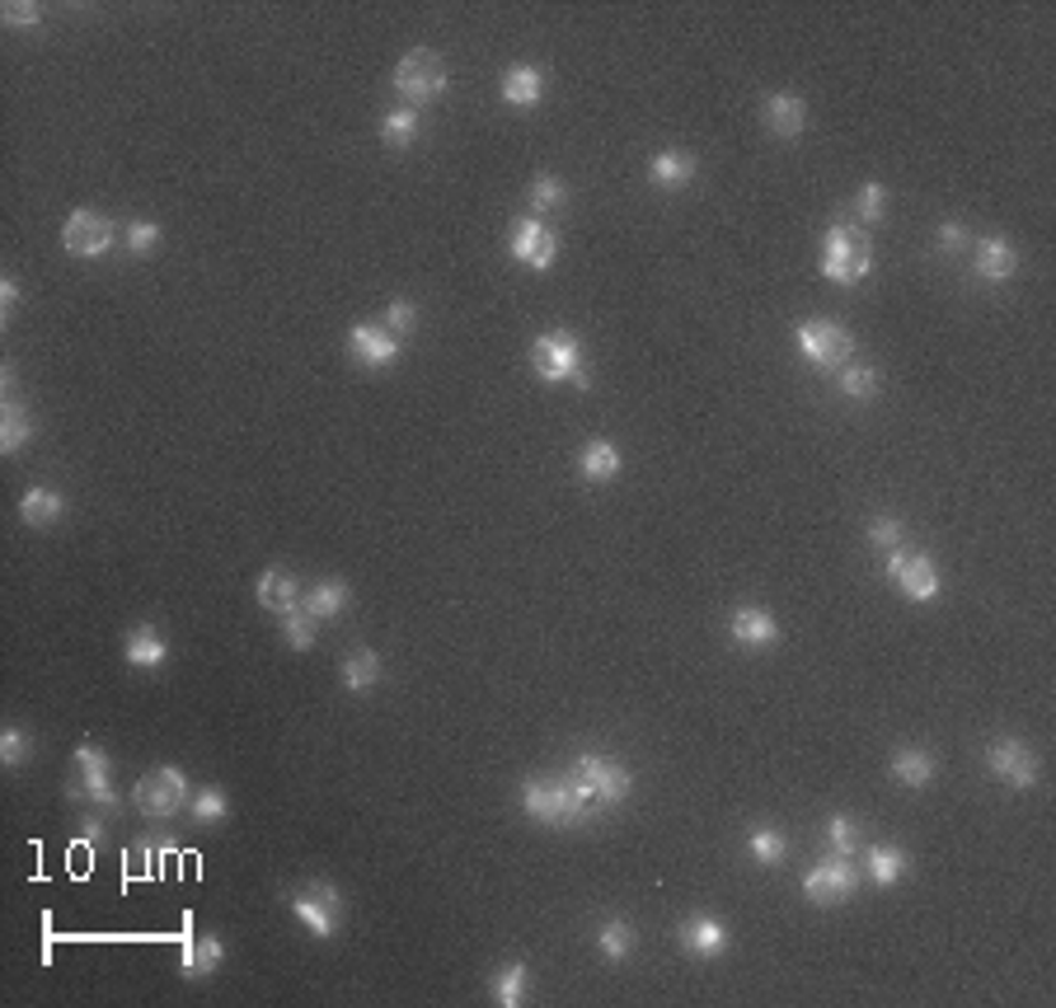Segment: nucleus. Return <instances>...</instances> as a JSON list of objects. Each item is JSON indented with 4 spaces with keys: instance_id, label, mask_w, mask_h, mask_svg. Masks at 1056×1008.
Masks as SVG:
<instances>
[{
    "instance_id": "obj_6",
    "label": "nucleus",
    "mask_w": 1056,
    "mask_h": 1008,
    "mask_svg": "<svg viewBox=\"0 0 1056 1008\" xmlns=\"http://www.w3.org/2000/svg\"><path fill=\"white\" fill-rule=\"evenodd\" d=\"M799 352H803L808 366L841 371L850 357H855V333L836 320H803L799 324Z\"/></svg>"
},
{
    "instance_id": "obj_21",
    "label": "nucleus",
    "mask_w": 1056,
    "mask_h": 1008,
    "mask_svg": "<svg viewBox=\"0 0 1056 1008\" xmlns=\"http://www.w3.org/2000/svg\"><path fill=\"white\" fill-rule=\"evenodd\" d=\"M691 179H695V156H685V151H658L648 160V183H653V189L676 193Z\"/></svg>"
},
{
    "instance_id": "obj_8",
    "label": "nucleus",
    "mask_w": 1056,
    "mask_h": 1008,
    "mask_svg": "<svg viewBox=\"0 0 1056 1008\" xmlns=\"http://www.w3.org/2000/svg\"><path fill=\"white\" fill-rule=\"evenodd\" d=\"M291 910H296V920H301L314 939H333L343 924V896L333 882H306L301 891H291L287 896Z\"/></svg>"
},
{
    "instance_id": "obj_23",
    "label": "nucleus",
    "mask_w": 1056,
    "mask_h": 1008,
    "mask_svg": "<svg viewBox=\"0 0 1056 1008\" xmlns=\"http://www.w3.org/2000/svg\"><path fill=\"white\" fill-rule=\"evenodd\" d=\"M545 99V71L541 66H512L503 76V104L508 108H535Z\"/></svg>"
},
{
    "instance_id": "obj_44",
    "label": "nucleus",
    "mask_w": 1056,
    "mask_h": 1008,
    "mask_svg": "<svg viewBox=\"0 0 1056 1008\" xmlns=\"http://www.w3.org/2000/svg\"><path fill=\"white\" fill-rule=\"evenodd\" d=\"M385 329L395 333V339H404L414 324H418V305L414 301H391V310H385V320H381Z\"/></svg>"
},
{
    "instance_id": "obj_17",
    "label": "nucleus",
    "mask_w": 1056,
    "mask_h": 1008,
    "mask_svg": "<svg viewBox=\"0 0 1056 1008\" xmlns=\"http://www.w3.org/2000/svg\"><path fill=\"white\" fill-rule=\"evenodd\" d=\"M761 118H766V127H770V132L780 137V141H799V137H803V122H808V108H803L799 95H766Z\"/></svg>"
},
{
    "instance_id": "obj_14",
    "label": "nucleus",
    "mask_w": 1056,
    "mask_h": 1008,
    "mask_svg": "<svg viewBox=\"0 0 1056 1008\" xmlns=\"http://www.w3.org/2000/svg\"><path fill=\"white\" fill-rule=\"evenodd\" d=\"M348 347H352V357H358L362 366L385 371V366H395V362H399V347H404V343H399L385 324H352Z\"/></svg>"
},
{
    "instance_id": "obj_1",
    "label": "nucleus",
    "mask_w": 1056,
    "mask_h": 1008,
    "mask_svg": "<svg viewBox=\"0 0 1056 1008\" xmlns=\"http://www.w3.org/2000/svg\"><path fill=\"white\" fill-rule=\"evenodd\" d=\"M874 272V239L860 221H831V230L822 239V277L841 287H855Z\"/></svg>"
},
{
    "instance_id": "obj_2",
    "label": "nucleus",
    "mask_w": 1056,
    "mask_h": 1008,
    "mask_svg": "<svg viewBox=\"0 0 1056 1008\" xmlns=\"http://www.w3.org/2000/svg\"><path fill=\"white\" fill-rule=\"evenodd\" d=\"M522 807H526L531 821H541V826H583V821L597 812L578 793L573 779H526L522 783Z\"/></svg>"
},
{
    "instance_id": "obj_4",
    "label": "nucleus",
    "mask_w": 1056,
    "mask_h": 1008,
    "mask_svg": "<svg viewBox=\"0 0 1056 1008\" xmlns=\"http://www.w3.org/2000/svg\"><path fill=\"white\" fill-rule=\"evenodd\" d=\"M132 802H137L141 816H156V821L179 816L193 802V783H189V774H183L179 764H160V770H146L137 779Z\"/></svg>"
},
{
    "instance_id": "obj_46",
    "label": "nucleus",
    "mask_w": 1056,
    "mask_h": 1008,
    "mask_svg": "<svg viewBox=\"0 0 1056 1008\" xmlns=\"http://www.w3.org/2000/svg\"><path fill=\"white\" fill-rule=\"evenodd\" d=\"M935 239H939V249H943V254H958L962 245H968V230H962L958 221H943V226H939V235H935Z\"/></svg>"
},
{
    "instance_id": "obj_32",
    "label": "nucleus",
    "mask_w": 1056,
    "mask_h": 1008,
    "mask_svg": "<svg viewBox=\"0 0 1056 1008\" xmlns=\"http://www.w3.org/2000/svg\"><path fill=\"white\" fill-rule=\"evenodd\" d=\"M423 132V122H418V108H391V114L381 118V141L385 146H395V151H404V146H414Z\"/></svg>"
},
{
    "instance_id": "obj_15",
    "label": "nucleus",
    "mask_w": 1056,
    "mask_h": 1008,
    "mask_svg": "<svg viewBox=\"0 0 1056 1008\" xmlns=\"http://www.w3.org/2000/svg\"><path fill=\"white\" fill-rule=\"evenodd\" d=\"M301 582L287 572V568H268V572H258V582H254V601L264 605L268 614H291V610H301Z\"/></svg>"
},
{
    "instance_id": "obj_47",
    "label": "nucleus",
    "mask_w": 1056,
    "mask_h": 1008,
    "mask_svg": "<svg viewBox=\"0 0 1056 1008\" xmlns=\"http://www.w3.org/2000/svg\"><path fill=\"white\" fill-rule=\"evenodd\" d=\"M14 305H20V282L0 277V320H14Z\"/></svg>"
},
{
    "instance_id": "obj_31",
    "label": "nucleus",
    "mask_w": 1056,
    "mask_h": 1008,
    "mask_svg": "<svg viewBox=\"0 0 1056 1008\" xmlns=\"http://www.w3.org/2000/svg\"><path fill=\"white\" fill-rule=\"evenodd\" d=\"M893 779L902 789H925L935 779V755L930 751H897L893 755Z\"/></svg>"
},
{
    "instance_id": "obj_5",
    "label": "nucleus",
    "mask_w": 1056,
    "mask_h": 1008,
    "mask_svg": "<svg viewBox=\"0 0 1056 1008\" xmlns=\"http://www.w3.org/2000/svg\"><path fill=\"white\" fill-rule=\"evenodd\" d=\"M395 89H399V99L409 108H423V104L441 99V89H447V62H441L433 47L404 52L399 66H395Z\"/></svg>"
},
{
    "instance_id": "obj_37",
    "label": "nucleus",
    "mask_w": 1056,
    "mask_h": 1008,
    "mask_svg": "<svg viewBox=\"0 0 1056 1008\" xmlns=\"http://www.w3.org/2000/svg\"><path fill=\"white\" fill-rule=\"evenodd\" d=\"M564 202H568L564 179H554V174L531 179V212H554V207H564Z\"/></svg>"
},
{
    "instance_id": "obj_26",
    "label": "nucleus",
    "mask_w": 1056,
    "mask_h": 1008,
    "mask_svg": "<svg viewBox=\"0 0 1056 1008\" xmlns=\"http://www.w3.org/2000/svg\"><path fill=\"white\" fill-rule=\"evenodd\" d=\"M221 962H226V943H221V933H202V939L189 943V952H183V980L212 976Z\"/></svg>"
},
{
    "instance_id": "obj_45",
    "label": "nucleus",
    "mask_w": 1056,
    "mask_h": 1008,
    "mask_svg": "<svg viewBox=\"0 0 1056 1008\" xmlns=\"http://www.w3.org/2000/svg\"><path fill=\"white\" fill-rule=\"evenodd\" d=\"M0 20H6L10 29H33V24H43V10H39V6H24V0H10V6L0 10Z\"/></svg>"
},
{
    "instance_id": "obj_34",
    "label": "nucleus",
    "mask_w": 1056,
    "mask_h": 1008,
    "mask_svg": "<svg viewBox=\"0 0 1056 1008\" xmlns=\"http://www.w3.org/2000/svg\"><path fill=\"white\" fill-rule=\"evenodd\" d=\"M597 947H601L606 962H625L629 952H634V929H629L625 920H606L597 929Z\"/></svg>"
},
{
    "instance_id": "obj_18",
    "label": "nucleus",
    "mask_w": 1056,
    "mask_h": 1008,
    "mask_svg": "<svg viewBox=\"0 0 1056 1008\" xmlns=\"http://www.w3.org/2000/svg\"><path fill=\"white\" fill-rule=\"evenodd\" d=\"M728 633L743 647H766L780 639V624H775V614L761 610V605H743V610H733L728 614Z\"/></svg>"
},
{
    "instance_id": "obj_29",
    "label": "nucleus",
    "mask_w": 1056,
    "mask_h": 1008,
    "mask_svg": "<svg viewBox=\"0 0 1056 1008\" xmlns=\"http://www.w3.org/2000/svg\"><path fill=\"white\" fill-rule=\"evenodd\" d=\"M526 995H531V966L526 962H508V966L493 971V999L503 1008L526 1004Z\"/></svg>"
},
{
    "instance_id": "obj_24",
    "label": "nucleus",
    "mask_w": 1056,
    "mask_h": 1008,
    "mask_svg": "<svg viewBox=\"0 0 1056 1008\" xmlns=\"http://www.w3.org/2000/svg\"><path fill=\"white\" fill-rule=\"evenodd\" d=\"M33 441V418L20 399H6L0 404V451L6 455H20L24 446Z\"/></svg>"
},
{
    "instance_id": "obj_42",
    "label": "nucleus",
    "mask_w": 1056,
    "mask_h": 1008,
    "mask_svg": "<svg viewBox=\"0 0 1056 1008\" xmlns=\"http://www.w3.org/2000/svg\"><path fill=\"white\" fill-rule=\"evenodd\" d=\"M855 212H860V221H868V226L883 221V212H887V189H883V183H874V179L864 183V189L855 193Z\"/></svg>"
},
{
    "instance_id": "obj_16",
    "label": "nucleus",
    "mask_w": 1056,
    "mask_h": 1008,
    "mask_svg": "<svg viewBox=\"0 0 1056 1008\" xmlns=\"http://www.w3.org/2000/svg\"><path fill=\"white\" fill-rule=\"evenodd\" d=\"M681 947L695 952V957H718L728 947V924L718 914H691L681 924Z\"/></svg>"
},
{
    "instance_id": "obj_38",
    "label": "nucleus",
    "mask_w": 1056,
    "mask_h": 1008,
    "mask_svg": "<svg viewBox=\"0 0 1056 1008\" xmlns=\"http://www.w3.org/2000/svg\"><path fill=\"white\" fill-rule=\"evenodd\" d=\"M277 624H282V639H287L291 652H310V647H314V624H320V620H310L306 610H291V614H282Z\"/></svg>"
},
{
    "instance_id": "obj_10",
    "label": "nucleus",
    "mask_w": 1056,
    "mask_h": 1008,
    "mask_svg": "<svg viewBox=\"0 0 1056 1008\" xmlns=\"http://www.w3.org/2000/svg\"><path fill=\"white\" fill-rule=\"evenodd\" d=\"M114 245H118V226L108 216H99V212L76 207L62 221V249L71 258H104Z\"/></svg>"
},
{
    "instance_id": "obj_41",
    "label": "nucleus",
    "mask_w": 1056,
    "mask_h": 1008,
    "mask_svg": "<svg viewBox=\"0 0 1056 1008\" xmlns=\"http://www.w3.org/2000/svg\"><path fill=\"white\" fill-rule=\"evenodd\" d=\"M868 545H874V549H897V545H906V526L897 516H874V521H868Z\"/></svg>"
},
{
    "instance_id": "obj_40",
    "label": "nucleus",
    "mask_w": 1056,
    "mask_h": 1008,
    "mask_svg": "<svg viewBox=\"0 0 1056 1008\" xmlns=\"http://www.w3.org/2000/svg\"><path fill=\"white\" fill-rule=\"evenodd\" d=\"M160 239H164V230L156 226V221H132V226H127V235H122V245H127V254L146 258V254L160 249Z\"/></svg>"
},
{
    "instance_id": "obj_9",
    "label": "nucleus",
    "mask_w": 1056,
    "mask_h": 1008,
    "mask_svg": "<svg viewBox=\"0 0 1056 1008\" xmlns=\"http://www.w3.org/2000/svg\"><path fill=\"white\" fill-rule=\"evenodd\" d=\"M531 366H535V376L550 380V385L573 380L583 371V343L573 339L568 329H550L531 343Z\"/></svg>"
},
{
    "instance_id": "obj_36",
    "label": "nucleus",
    "mask_w": 1056,
    "mask_h": 1008,
    "mask_svg": "<svg viewBox=\"0 0 1056 1008\" xmlns=\"http://www.w3.org/2000/svg\"><path fill=\"white\" fill-rule=\"evenodd\" d=\"M747 854L756 858V864L775 868V864H785V858H789V839H785L780 830H751V839H747Z\"/></svg>"
},
{
    "instance_id": "obj_25",
    "label": "nucleus",
    "mask_w": 1056,
    "mask_h": 1008,
    "mask_svg": "<svg viewBox=\"0 0 1056 1008\" xmlns=\"http://www.w3.org/2000/svg\"><path fill=\"white\" fill-rule=\"evenodd\" d=\"M381 676H385V662H381V652H372V647H358L352 657H343V671H339L343 689H352V695L381 685Z\"/></svg>"
},
{
    "instance_id": "obj_35",
    "label": "nucleus",
    "mask_w": 1056,
    "mask_h": 1008,
    "mask_svg": "<svg viewBox=\"0 0 1056 1008\" xmlns=\"http://www.w3.org/2000/svg\"><path fill=\"white\" fill-rule=\"evenodd\" d=\"M841 395L855 399V404H868V399L878 395V371H874V366L845 362V366H841Z\"/></svg>"
},
{
    "instance_id": "obj_7",
    "label": "nucleus",
    "mask_w": 1056,
    "mask_h": 1008,
    "mask_svg": "<svg viewBox=\"0 0 1056 1008\" xmlns=\"http://www.w3.org/2000/svg\"><path fill=\"white\" fill-rule=\"evenodd\" d=\"M887 577L897 582V591L906 596V601H935V596L943 591V577L935 568V558L930 554H911L906 545L897 549H887Z\"/></svg>"
},
{
    "instance_id": "obj_39",
    "label": "nucleus",
    "mask_w": 1056,
    "mask_h": 1008,
    "mask_svg": "<svg viewBox=\"0 0 1056 1008\" xmlns=\"http://www.w3.org/2000/svg\"><path fill=\"white\" fill-rule=\"evenodd\" d=\"M826 845L836 858H850V854H860V826L850 816H831L826 821Z\"/></svg>"
},
{
    "instance_id": "obj_20",
    "label": "nucleus",
    "mask_w": 1056,
    "mask_h": 1008,
    "mask_svg": "<svg viewBox=\"0 0 1056 1008\" xmlns=\"http://www.w3.org/2000/svg\"><path fill=\"white\" fill-rule=\"evenodd\" d=\"M348 601H352L348 582H339V577H324V582H314V587L301 596V610L310 614V620H339V614L348 610Z\"/></svg>"
},
{
    "instance_id": "obj_19",
    "label": "nucleus",
    "mask_w": 1056,
    "mask_h": 1008,
    "mask_svg": "<svg viewBox=\"0 0 1056 1008\" xmlns=\"http://www.w3.org/2000/svg\"><path fill=\"white\" fill-rule=\"evenodd\" d=\"M1014 268H1018V254L1005 235L977 239V277L981 282H1005V277H1014Z\"/></svg>"
},
{
    "instance_id": "obj_43",
    "label": "nucleus",
    "mask_w": 1056,
    "mask_h": 1008,
    "mask_svg": "<svg viewBox=\"0 0 1056 1008\" xmlns=\"http://www.w3.org/2000/svg\"><path fill=\"white\" fill-rule=\"evenodd\" d=\"M29 732H20V727H6L0 732V760H6V770H20V764L29 760Z\"/></svg>"
},
{
    "instance_id": "obj_27",
    "label": "nucleus",
    "mask_w": 1056,
    "mask_h": 1008,
    "mask_svg": "<svg viewBox=\"0 0 1056 1008\" xmlns=\"http://www.w3.org/2000/svg\"><path fill=\"white\" fill-rule=\"evenodd\" d=\"M66 512V497L57 493V489H29L24 497H20V521L24 526H33V530H43V526H52Z\"/></svg>"
},
{
    "instance_id": "obj_30",
    "label": "nucleus",
    "mask_w": 1056,
    "mask_h": 1008,
    "mask_svg": "<svg viewBox=\"0 0 1056 1008\" xmlns=\"http://www.w3.org/2000/svg\"><path fill=\"white\" fill-rule=\"evenodd\" d=\"M864 864H868L874 887H897L902 872H906V854L893 849V845H868V849H864Z\"/></svg>"
},
{
    "instance_id": "obj_12",
    "label": "nucleus",
    "mask_w": 1056,
    "mask_h": 1008,
    "mask_svg": "<svg viewBox=\"0 0 1056 1008\" xmlns=\"http://www.w3.org/2000/svg\"><path fill=\"white\" fill-rule=\"evenodd\" d=\"M508 254L516 264L545 272V268H554V258H559V235H554V226H545L541 216H522L508 235Z\"/></svg>"
},
{
    "instance_id": "obj_3",
    "label": "nucleus",
    "mask_w": 1056,
    "mask_h": 1008,
    "mask_svg": "<svg viewBox=\"0 0 1056 1008\" xmlns=\"http://www.w3.org/2000/svg\"><path fill=\"white\" fill-rule=\"evenodd\" d=\"M568 779L578 783V793H583L597 812L620 807V802L629 797V789H634V774H629L620 760H610V755H591V751L573 760Z\"/></svg>"
},
{
    "instance_id": "obj_33",
    "label": "nucleus",
    "mask_w": 1056,
    "mask_h": 1008,
    "mask_svg": "<svg viewBox=\"0 0 1056 1008\" xmlns=\"http://www.w3.org/2000/svg\"><path fill=\"white\" fill-rule=\"evenodd\" d=\"M189 812H193L198 826H221V821L231 816V802H226V793H221L216 783H207V789H198V793H193Z\"/></svg>"
},
{
    "instance_id": "obj_28",
    "label": "nucleus",
    "mask_w": 1056,
    "mask_h": 1008,
    "mask_svg": "<svg viewBox=\"0 0 1056 1008\" xmlns=\"http://www.w3.org/2000/svg\"><path fill=\"white\" fill-rule=\"evenodd\" d=\"M578 474L587 483H610L620 474V451L610 441H587L583 455H578Z\"/></svg>"
},
{
    "instance_id": "obj_22",
    "label": "nucleus",
    "mask_w": 1056,
    "mask_h": 1008,
    "mask_svg": "<svg viewBox=\"0 0 1056 1008\" xmlns=\"http://www.w3.org/2000/svg\"><path fill=\"white\" fill-rule=\"evenodd\" d=\"M122 657H127V666H137V671H160L164 657H170V647H164V639L151 624H137L132 633H127V643H122Z\"/></svg>"
},
{
    "instance_id": "obj_48",
    "label": "nucleus",
    "mask_w": 1056,
    "mask_h": 1008,
    "mask_svg": "<svg viewBox=\"0 0 1056 1008\" xmlns=\"http://www.w3.org/2000/svg\"><path fill=\"white\" fill-rule=\"evenodd\" d=\"M76 839H85V845H99V839H104V821H95V816H81V830H76Z\"/></svg>"
},
{
    "instance_id": "obj_13",
    "label": "nucleus",
    "mask_w": 1056,
    "mask_h": 1008,
    "mask_svg": "<svg viewBox=\"0 0 1056 1008\" xmlns=\"http://www.w3.org/2000/svg\"><path fill=\"white\" fill-rule=\"evenodd\" d=\"M986 770L1000 783H1010V789H1033V783H1037V755H1033L1028 741L1000 737V741H991V751H986Z\"/></svg>"
},
{
    "instance_id": "obj_11",
    "label": "nucleus",
    "mask_w": 1056,
    "mask_h": 1008,
    "mask_svg": "<svg viewBox=\"0 0 1056 1008\" xmlns=\"http://www.w3.org/2000/svg\"><path fill=\"white\" fill-rule=\"evenodd\" d=\"M855 891H860V872H855V864H850V858H836V854L822 858V864L803 877V896H808L812 905H822V910L850 901Z\"/></svg>"
}]
</instances>
